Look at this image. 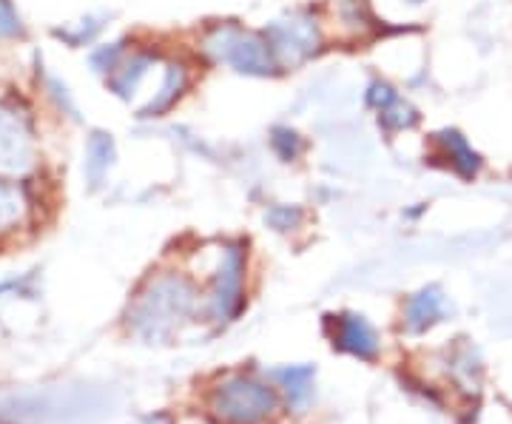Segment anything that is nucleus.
Wrapping results in <instances>:
<instances>
[{
	"label": "nucleus",
	"instance_id": "7",
	"mask_svg": "<svg viewBox=\"0 0 512 424\" xmlns=\"http://www.w3.org/2000/svg\"><path fill=\"white\" fill-rule=\"evenodd\" d=\"M23 208H26V203H23L18 188L0 183V234H6L18 225L20 217H23Z\"/></svg>",
	"mask_w": 512,
	"mask_h": 424
},
{
	"label": "nucleus",
	"instance_id": "1",
	"mask_svg": "<svg viewBox=\"0 0 512 424\" xmlns=\"http://www.w3.org/2000/svg\"><path fill=\"white\" fill-rule=\"evenodd\" d=\"M205 52L242 74H271L279 66L268 40L239 29L234 23L211 29L205 37Z\"/></svg>",
	"mask_w": 512,
	"mask_h": 424
},
{
	"label": "nucleus",
	"instance_id": "4",
	"mask_svg": "<svg viewBox=\"0 0 512 424\" xmlns=\"http://www.w3.org/2000/svg\"><path fill=\"white\" fill-rule=\"evenodd\" d=\"M274 407V393L248 379H234L217 396V413L228 424H254Z\"/></svg>",
	"mask_w": 512,
	"mask_h": 424
},
{
	"label": "nucleus",
	"instance_id": "8",
	"mask_svg": "<svg viewBox=\"0 0 512 424\" xmlns=\"http://www.w3.org/2000/svg\"><path fill=\"white\" fill-rule=\"evenodd\" d=\"M441 308H444V302H441V296L436 291H424V294L416 296L410 302V322H413V328H424V325L436 322L441 316Z\"/></svg>",
	"mask_w": 512,
	"mask_h": 424
},
{
	"label": "nucleus",
	"instance_id": "6",
	"mask_svg": "<svg viewBox=\"0 0 512 424\" xmlns=\"http://www.w3.org/2000/svg\"><path fill=\"white\" fill-rule=\"evenodd\" d=\"M339 342L348 348V351L359 353V356H370L376 351V342H373V333L365 325L362 316H345L339 322Z\"/></svg>",
	"mask_w": 512,
	"mask_h": 424
},
{
	"label": "nucleus",
	"instance_id": "5",
	"mask_svg": "<svg viewBox=\"0 0 512 424\" xmlns=\"http://www.w3.org/2000/svg\"><path fill=\"white\" fill-rule=\"evenodd\" d=\"M185 86H188V72H185L183 63H168L163 72V80H160V89L154 92V97H151V103L143 109V114L154 117V114L165 111L185 92Z\"/></svg>",
	"mask_w": 512,
	"mask_h": 424
},
{
	"label": "nucleus",
	"instance_id": "3",
	"mask_svg": "<svg viewBox=\"0 0 512 424\" xmlns=\"http://www.w3.org/2000/svg\"><path fill=\"white\" fill-rule=\"evenodd\" d=\"M265 40L274 49L276 63H282V66H299V63H305L308 57L319 52L322 32H319L316 18H311V15H291V18L271 23Z\"/></svg>",
	"mask_w": 512,
	"mask_h": 424
},
{
	"label": "nucleus",
	"instance_id": "12",
	"mask_svg": "<svg viewBox=\"0 0 512 424\" xmlns=\"http://www.w3.org/2000/svg\"><path fill=\"white\" fill-rule=\"evenodd\" d=\"M407 3H421V0H407Z\"/></svg>",
	"mask_w": 512,
	"mask_h": 424
},
{
	"label": "nucleus",
	"instance_id": "11",
	"mask_svg": "<svg viewBox=\"0 0 512 424\" xmlns=\"http://www.w3.org/2000/svg\"><path fill=\"white\" fill-rule=\"evenodd\" d=\"M18 29V18H15V12H12V6L6 3V0H0V32H15Z\"/></svg>",
	"mask_w": 512,
	"mask_h": 424
},
{
	"label": "nucleus",
	"instance_id": "2",
	"mask_svg": "<svg viewBox=\"0 0 512 424\" xmlns=\"http://www.w3.org/2000/svg\"><path fill=\"white\" fill-rule=\"evenodd\" d=\"M37 163V140L29 114L0 100V177H23Z\"/></svg>",
	"mask_w": 512,
	"mask_h": 424
},
{
	"label": "nucleus",
	"instance_id": "10",
	"mask_svg": "<svg viewBox=\"0 0 512 424\" xmlns=\"http://www.w3.org/2000/svg\"><path fill=\"white\" fill-rule=\"evenodd\" d=\"M444 146H447V154H450V160H453V166H458L464 174H473L478 168L476 163V154L467 148V143L458 137V134H444Z\"/></svg>",
	"mask_w": 512,
	"mask_h": 424
},
{
	"label": "nucleus",
	"instance_id": "9",
	"mask_svg": "<svg viewBox=\"0 0 512 424\" xmlns=\"http://www.w3.org/2000/svg\"><path fill=\"white\" fill-rule=\"evenodd\" d=\"M382 120L387 123V126H390V129H404V126H410V123L416 120V111L410 109L402 97H396V94L390 92V89H384Z\"/></svg>",
	"mask_w": 512,
	"mask_h": 424
}]
</instances>
